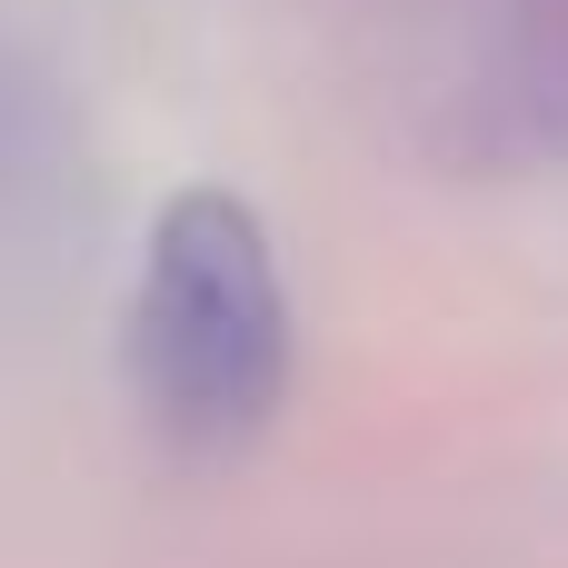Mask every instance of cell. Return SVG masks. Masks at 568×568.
<instances>
[{"label": "cell", "instance_id": "1", "mask_svg": "<svg viewBox=\"0 0 568 568\" xmlns=\"http://www.w3.org/2000/svg\"><path fill=\"white\" fill-rule=\"evenodd\" d=\"M140 389L200 449L250 439L290 389V300H280L260 220L230 190H180L150 230Z\"/></svg>", "mask_w": 568, "mask_h": 568}]
</instances>
